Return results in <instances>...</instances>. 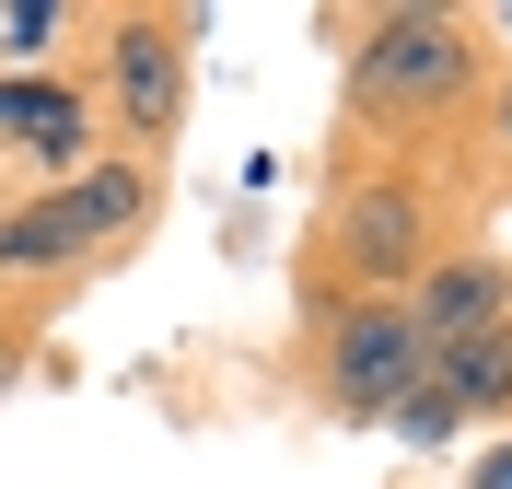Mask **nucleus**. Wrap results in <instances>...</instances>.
<instances>
[{
  "label": "nucleus",
  "instance_id": "f257e3e1",
  "mask_svg": "<svg viewBox=\"0 0 512 489\" xmlns=\"http://www.w3.org/2000/svg\"><path fill=\"white\" fill-rule=\"evenodd\" d=\"M454 233V198L431 175V152H396V140H350L326 152V187L303 210V245H291V315H315V303H408V280Z\"/></svg>",
  "mask_w": 512,
  "mask_h": 489
},
{
  "label": "nucleus",
  "instance_id": "f03ea898",
  "mask_svg": "<svg viewBox=\"0 0 512 489\" xmlns=\"http://www.w3.org/2000/svg\"><path fill=\"white\" fill-rule=\"evenodd\" d=\"M315 35H338V129L431 152L478 117L489 94V12L454 0H373V12H315Z\"/></svg>",
  "mask_w": 512,
  "mask_h": 489
},
{
  "label": "nucleus",
  "instance_id": "7ed1b4c3",
  "mask_svg": "<svg viewBox=\"0 0 512 489\" xmlns=\"http://www.w3.org/2000/svg\"><path fill=\"white\" fill-rule=\"evenodd\" d=\"M163 222V163H128L105 152L94 175H70V187H35L0 210V292H82L105 268L140 257V233Z\"/></svg>",
  "mask_w": 512,
  "mask_h": 489
},
{
  "label": "nucleus",
  "instance_id": "20e7f679",
  "mask_svg": "<svg viewBox=\"0 0 512 489\" xmlns=\"http://www.w3.org/2000/svg\"><path fill=\"white\" fill-rule=\"evenodd\" d=\"M198 35H210V12H187V0H105V12H94V105H105V152L163 163L175 140H187V105H198Z\"/></svg>",
  "mask_w": 512,
  "mask_h": 489
},
{
  "label": "nucleus",
  "instance_id": "39448f33",
  "mask_svg": "<svg viewBox=\"0 0 512 489\" xmlns=\"http://www.w3.org/2000/svg\"><path fill=\"white\" fill-rule=\"evenodd\" d=\"M419 373H431V338H419V315L396 292L384 303H315L303 338H291V385L315 396L338 431H384Z\"/></svg>",
  "mask_w": 512,
  "mask_h": 489
},
{
  "label": "nucleus",
  "instance_id": "423d86ee",
  "mask_svg": "<svg viewBox=\"0 0 512 489\" xmlns=\"http://www.w3.org/2000/svg\"><path fill=\"white\" fill-rule=\"evenodd\" d=\"M105 163V105H94V70H0V187L35 198V187H70Z\"/></svg>",
  "mask_w": 512,
  "mask_h": 489
},
{
  "label": "nucleus",
  "instance_id": "0eeeda50",
  "mask_svg": "<svg viewBox=\"0 0 512 489\" xmlns=\"http://www.w3.org/2000/svg\"><path fill=\"white\" fill-rule=\"evenodd\" d=\"M408 315H419V338H431V350L512 326V257H501V245H443V257L408 280Z\"/></svg>",
  "mask_w": 512,
  "mask_h": 489
},
{
  "label": "nucleus",
  "instance_id": "6e6552de",
  "mask_svg": "<svg viewBox=\"0 0 512 489\" xmlns=\"http://www.w3.org/2000/svg\"><path fill=\"white\" fill-rule=\"evenodd\" d=\"M105 0H0V70H70V47H94Z\"/></svg>",
  "mask_w": 512,
  "mask_h": 489
},
{
  "label": "nucleus",
  "instance_id": "1a4fd4ad",
  "mask_svg": "<svg viewBox=\"0 0 512 489\" xmlns=\"http://www.w3.org/2000/svg\"><path fill=\"white\" fill-rule=\"evenodd\" d=\"M431 385L454 396V420H512V326H489V338H454V350H431Z\"/></svg>",
  "mask_w": 512,
  "mask_h": 489
},
{
  "label": "nucleus",
  "instance_id": "9d476101",
  "mask_svg": "<svg viewBox=\"0 0 512 489\" xmlns=\"http://www.w3.org/2000/svg\"><path fill=\"white\" fill-rule=\"evenodd\" d=\"M47 326H59V292H0V408L35 385V361H47Z\"/></svg>",
  "mask_w": 512,
  "mask_h": 489
},
{
  "label": "nucleus",
  "instance_id": "9b49d317",
  "mask_svg": "<svg viewBox=\"0 0 512 489\" xmlns=\"http://www.w3.org/2000/svg\"><path fill=\"white\" fill-rule=\"evenodd\" d=\"M384 431H396L408 455H454V443H466V420H454V396L431 385V373H419V385H408V408H396V420H384Z\"/></svg>",
  "mask_w": 512,
  "mask_h": 489
},
{
  "label": "nucleus",
  "instance_id": "f8f14e48",
  "mask_svg": "<svg viewBox=\"0 0 512 489\" xmlns=\"http://www.w3.org/2000/svg\"><path fill=\"white\" fill-rule=\"evenodd\" d=\"M466 140L489 152V175H512V59L489 70V94H478V117H466Z\"/></svg>",
  "mask_w": 512,
  "mask_h": 489
},
{
  "label": "nucleus",
  "instance_id": "ddd939ff",
  "mask_svg": "<svg viewBox=\"0 0 512 489\" xmlns=\"http://www.w3.org/2000/svg\"><path fill=\"white\" fill-rule=\"evenodd\" d=\"M466 489H512V431H501V443H478V455H466Z\"/></svg>",
  "mask_w": 512,
  "mask_h": 489
},
{
  "label": "nucleus",
  "instance_id": "4468645a",
  "mask_svg": "<svg viewBox=\"0 0 512 489\" xmlns=\"http://www.w3.org/2000/svg\"><path fill=\"white\" fill-rule=\"evenodd\" d=\"M489 24H512V12H489Z\"/></svg>",
  "mask_w": 512,
  "mask_h": 489
},
{
  "label": "nucleus",
  "instance_id": "2eb2a0df",
  "mask_svg": "<svg viewBox=\"0 0 512 489\" xmlns=\"http://www.w3.org/2000/svg\"><path fill=\"white\" fill-rule=\"evenodd\" d=\"M0 210H12V187H0Z\"/></svg>",
  "mask_w": 512,
  "mask_h": 489
}]
</instances>
